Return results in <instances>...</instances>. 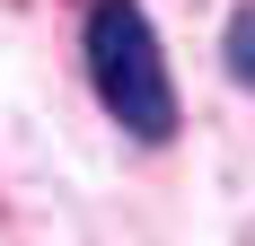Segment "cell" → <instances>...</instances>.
Listing matches in <instances>:
<instances>
[{
  "instance_id": "2",
  "label": "cell",
  "mask_w": 255,
  "mask_h": 246,
  "mask_svg": "<svg viewBox=\"0 0 255 246\" xmlns=\"http://www.w3.org/2000/svg\"><path fill=\"white\" fill-rule=\"evenodd\" d=\"M220 71H229V88L255 97V0H238L229 26H220Z\"/></svg>"
},
{
  "instance_id": "1",
  "label": "cell",
  "mask_w": 255,
  "mask_h": 246,
  "mask_svg": "<svg viewBox=\"0 0 255 246\" xmlns=\"http://www.w3.org/2000/svg\"><path fill=\"white\" fill-rule=\"evenodd\" d=\"M79 62H88V97L97 115L141 149H167L176 141V71H167V44H158V26L141 0H88L79 9Z\"/></svg>"
}]
</instances>
